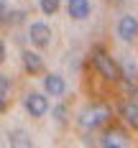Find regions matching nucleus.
Returning a JSON list of instances; mask_svg holds the SVG:
<instances>
[{
  "instance_id": "obj_1",
  "label": "nucleus",
  "mask_w": 138,
  "mask_h": 148,
  "mask_svg": "<svg viewBox=\"0 0 138 148\" xmlns=\"http://www.w3.org/2000/svg\"><path fill=\"white\" fill-rule=\"evenodd\" d=\"M92 64L100 72V77H105L107 82H120V64H115V59L107 54L102 46L92 49Z\"/></svg>"
},
{
  "instance_id": "obj_2",
  "label": "nucleus",
  "mask_w": 138,
  "mask_h": 148,
  "mask_svg": "<svg viewBox=\"0 0 138 148\" xmlns=\"http://www.w3.org/2000/svg\"><path fill=\"white\" fill-rule=\"evenodd\" d=\"M110 118H113V110H110L107 105L97 102V105H90V107L79 115V125H82L84 130H95V128L105 125Z\"/></svg>"
},
{
  "instance_id": "obj_3",
  "label": "nucleus",
  "mask_w": 138,
  "mask_h": 148,
  "mask_svg": "<svg viewBox=\"0 0 138 148\" xmlns=\"http://www.w3.org/2000/svg\"><path fill=\"white\" fill-rule=\"evenodd\" d=\"M23 105H26V110H28L31 118H44L46 112H49V100H46V95H41V92L26 95Z\"/></svg>"
},
{
  "instance_id": "obj_4",
  "label": "nucleus",
  "mask_w": 138,
  "mask_h": 148,
  "mask_svg": "<svg viewBox=\"0 0 138 148\" xmlns=\"http://www.w3.org/2000/svg\"><path fill=\"white\" fill-rule=\"evenodd\" d=\"M118 36L125 44L138 38V18L136 15H123L120 21H118Z\"/></svg>"
},
{
  "instance_id": "obj_5",
  "label": "nucleus",
  "mask_w": 138,
  "mask_h": 148,
  "mask_svg": "<svg viewBox=\"0 0 138 148\" xmlns=\"http://www.w3.org/2000/svg\"><path fill=\"white\" fill-rule=\"evenodd\" d=\"M28 38L33 46H38V49H44V46H49V41H51V28L46 26V23H33L28 31Z\"/></svg>"
},
{
  "instance_id": "obj_6",
  "label": "nucleus",
  "mask_w": 138,
  "mask_h": 148,
  "mask_svg": "<svg viewBox=\"0 0 138 148\" xmlns=\"http://www.w3.org/2000/svg\"><path fill=\"white\" fill-rule=\"evenodd\" d=\"M44 89H46V95H51V97H61L67 92V82L59 74H49V77H44Z\"/></svg>"
},
{
  "instance_id": "obj_7",
  "label": "nucleus",
  "mask_w": 138,
  "mask_h": 148,
  "mask_svg": "<svg viewBox=\"0 0 138 148\" xmlns=\"http://www.w3.org/2000/svg\"><path fill=\"white\" fill-rule=\"evenodd\" d=\"M67 10H69V15L74 21H84V18H90L92 5H90V0H69L67 3Z\"/></svg>"
},
{
  "instance_id": "obj_8",
  "label": "nucleus",
  "mask_w": 138,
  "mask_h": 148,
  "mask_svg": "<svg viewBox=\"0 0 138 148\" xmlns=\"http://www.w3.org/2000/svg\"><path fill=\"white\" fill-rule=\"evenodd\" d=\"M23 69L28 74H41L44 72V59L36 51H23Z\"/></svg>"
},
{
  "instance_id": "obj_9",
  "label": "nucleus",
  "mask_w": 138,
  "mask_h": 148,
  "mask_svg": "<svg viewBox=\"0 0 138 148\" xmlns=\"http://www.w3.org/2000/svg\"><path fill=\"white\" fill-rule=\"evenodd\" d=\"M120 118L125 120L130 128H136V130H138V102H136V100L120 105Z\"/></svg>"
},
{
  "instance_id": "obj_10",
  "label": "nucleus",
  "mask_w": 138,
  "mask_h": 148,
  "mask_svg": "<svg viewBox=\"0 0 138 148\" xmlns=\"http://www.w3.org/2000/svg\"><path fill=\"white\" fill-rule=\"evenodd\" d=\"M105 148H123V146H128V138H125V133L123 130H107L105 135H102V140H100Z\"/></svg>"
},
{
  "instance_id": "obj_11",
  "label": "nucleus",
  "mask_w": 138,
  "mask_h": 148,
  "mask_svg": "<svg viewBox=\"0 0 138 148\" xmlns=\"http://www.w3.org/2000/svg\"><path fill=\"white\" fill-rule=\"evenodd\" d=\"M120 79H125L128 84H138V66L133 61H125L120 66Z\"/></svg>"
},
{
  "instance_id": "obj_12",
  "label": "nucleus",
  "mask_w": 138,
  "mask_h": 148,
  "mask_svg": "<svg viewBox=\"0 0 138 148\" xmlns=\"http://www.w3.org/2000/svg\"><path fill=\"white\" fill-rule=\"evenodd\" d=\"M38 5H41V13H44V15H56L61 0H41Z\"/></svg>"
},
{
  "instance_id": "obj_13",
  "label": "nucleus",
  "mask_w": 138,
  "mask_h": 148,
  "mask_svg": "<svg viewBox=\"0 0 138 148\" xmlns=\"http://www.w3.org/2000/svg\"><path fill=\"white\" fill-rule=\"evenodd\" d=\"M10 146H31V138L28 133H23V130H15V133H10Z\"/></svg>"
},
{
  "instance_id": "obj_14",
  "label": "nucleus",
  "mask_w": 138,
  "mask_h": 148,
  "mask_svg": "<svg viewBox=\"0 0 138 148\" xmlns=\"http://www.w3.org/2000/svg\"><path fill=\"white\" fill-rule=\"evenodd\" d=\"M54 118H56V123H67V107L64 105H56L54 107Z\"/></svg>"
},
{
  "instance_id": "obj_15",
  "label": "nucleus",
  "mask_w": 138,
  "mask_h": 148,
  "mask_svg": "<svg viewBox=\"0 0 138 148\" xmlns=\"http://www.w3.org/2000/svg\"><path fill=\"white\" fill-rule=\"evenodd\" d=\"M8 89H10V79H8L5 74H0V97H5Z\"/></svg>"
},
{
  "instance_id": "obj_16",
  "label": "nucleus",
  "mask_w": 138,
  "mask_h": 148,
  "mask_svg": "<svg viewBox=\"0 0 138 148\" xmlns=\"http://www.w3.org/2000/svg\"><path fill=\"white\" fill-rule=\"evenodd\" d=\"M3 61H5V44L0 41V64H3Z\"/></svg>"
},
{
  "instance_id": "obj_17",
  "label": "nucleus",
  "mask_w": 138,
  "mask_h": 148,
  "mask_svg": "<svg viewBox=\"0 0 138 148\" xmlns=\"http://www.w3.org/2000/svg\"><path fill=\"white\" fill-rule=\"evenodd\" d=\"M5 8H8V3H5V0H0V18L5 15Z\"/></svg>"
},
{
  "instance_id": "obj_18",
  "label": "nucleus",
  "mask_w": 138,
  "mask_h": 148,
  "mask_svg": "<svg viewBox=\"0 0 138 148\" xmlns=\"http://www.w3.org/2000/svg\"><path fill=\"white\" fill-rule=\"evenodd\" d=\"M0 112H5V97H0Z\"/></svg>"
}]
</instances>
